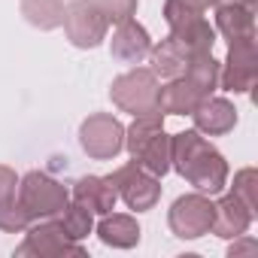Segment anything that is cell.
Segmentation results:
<instances>
[{
    "label": "cell",
    "instance_id": "cell-4",
    "mask_svg": "<svg viewBox=\"0 0 258 258\" xmlns=\"http://www.w3.org/2000/svg\"><path fill=\"white\" fill-rule=\"evenodd\" d=\"M67 204H70V191L46 170H31L19 179V207L28 213L31 222L55 219Z\"/></svg>",
    "mask_w": 258,
    "mask_h": 258
},
{
    "label": "cell",
    "instance_id": "cell-20",
    "mask_svg": "<svg viewBox=\"0 0 258 258\" xmlns=\"http://www.w3.org/2000/svg\"><path fill=\"white\" fill-rule=\"evenodd\" d=\"M22 16L40 31L61 28V22H64V0H22Z\"/></svg>",
    "mask_w": 258,
    "mask_h": 258
},
{
    "label": "cell",
    "instance_id": "cell-12",
    "mask_svg": "<svg viewBox=\"0 0 258 258\" xmlns=\"http://www.w3.org/2000/svg\"><path fill=\"white\" fill-rule=\"evenodd\" d=\"M201 52H195L179 34H173L170 31V37H164L158 46H152V52H149V58H152V73L155 76H161V79H173V76H182L185 70H188V64L198 58ZM207 55V52H204Z\"/></svg>",
    "mask_w": 258,
    "mask_h": 258
},
{
    "label": "cell",
    "instance_id": "cell-24",
    "mask_svg": "<svg viewBox=\"0 0 258 258\" xmlns=\"http://www.w3.org/2000/svg\"><path fill=\"white\" fill-rule=\"evenodd\" d=\"M88 4L109 22V25H121L127 19H134L137 13V0H88Z\"/></svg>",
    "mask_w": 258,
    "mask_h": 258
},
{
    "label": "cell",
    "instance_id": "cell-3",
    "mask_svg": "<svg viewBox=\"0 0 258 258\" xmlns=\"http://www.w3.org/2000/svg\"><path fill=\"white\" fill-rule=\"evenodd\" d=\"M158 76L149 67H134L112 79L109 97L121 112H131L134 118H164L158 109Z\"/></svg>",
    "mask_w": 258,
    "mask_h": 258
},
{
    "label": "cell",
    "instance_id": "cell-16",
    "mask_svg": "<svg viewBox=\"0 0 258 258\" xmlns=\"http://www.w3.org/2000/svg\"><path fill=\"white\" fill-rule=\"evenodd\" d=\"M31 219L19 207V176L16 170L0 164V231L7 234H22L28 231Z\"/></svg>",
    "mask_w": 258,
    "mask_h": 258
},
{
    "label": "cell",
    "instance_id": "cell-1",
    "mask_svg": "<svg viewBox=\"0 0 258 258\" xmlns=\"http://www.w3.org/2000/svg\"><path fill=\"white\" fill-rule=\"evenodd\" d=\"M170 167L201 195H219L228 182V161L210 140L201 137V131L170 137Z\"/></svg>",
    "mask_w": 258,
    "mask_h": 258
},
{
    "label": "cell",
    "instance_id": "cell-10",
    "mask_svg": "<svg viewBox=\"0 0 258 258\" xmlns=\"http://www.w3.org/2000/svg\"><path fill=\"white\" fill-rule=\"evenodd\" d=\"M258 76V55H255V43H243V46H228V58L219 70V85L225 91L234 94H246L255 85Z\"/></svg>",
    "mask_w": 258,
    "mask_h": 258
},
{
    "label": "cell",
    "instance_id": "cell-18",
    "mask_svg": "<svg viewBox=\"0 0 258 258\" xmlns=\"http://www.w3.org/2000/svg\"><path fill=\"white\" fill-rule=\"evenodd\" d=\"M213 207H216V216H213L210 234H216V237H222V240H234V237L246 234L249 225H252V219H255V213H249L234 195H225V198H222L219 204H213Z\"/></svg>",
    "mask_w": 258,
    "mask_h": 258
},
{
    "label": "cell",
    "instance_id": "cell-13",
    "mask_svg": "<svg viewBox=\"0 0 258 258\" xmlns=\"http://www.w3.org/2000/svg\"><path fill=\"white\" fill-rule=\"evenodd\" d=\"M216 28L219 34L228 40V46H243V43H255V10L243 7V4H216Z\"/></svg>",
    "mask_w": 258,
    "mask_h": 258
},
{
    "label": "cell",
    "instance_id": "cell-22",
    "mask_svg": "<svg viewBox=\"0 0 258 258\" xmlns=\"http://www.w3.org/2000/svg\"><path fill=\"white\" fill-rule=\"evenodd\" d=\"M216 4L219 0H164V22L176 28L191 19H204V13H210Z\"/></svg>",
    "mask_w": 258,
    "mask_h": 258
},
{
    "label": "cell",
    "instance_id": "cell-23",
    "mask_svg": "<svg viewBox=\"0 0 258 258\" xmlns=\"http://www.w3.org/2000/svg\"><path fill=\"white\" fill-rule=\"evenodd\" d=\"M173 34H179L195 52H213V43H216V31L210 28V22L207 19H191V22H185V25H176V28H170Z\"/></svg>",
    "mask_w": 258,
    "mask_h": 258
},
{
    "label": "cell",
    "instance_id": "cell-26",
    "mask_svg": "<svg viewBox=\"0 0 258 258\" xmlns=\"http://www.w3.org/2000/svg\"><path fill=\"white\" fill-rule=\"evenodd\" d=\"M255 252H258V243H255L252 237H246V234L234 237V243L228 246V255H231V258H237V255H255Z\"/></svg>",
    "mask_w": 258,
    "mask_h": 258
},
{
    "label": "cell",
    "instance_id": "cell-2",
    "mask_svg": "<svg viewBox=\"0 0 258 258\" xmlns=\"http://www.w3.org/2000/svg\"><path fill=\"white\" fill-rule=\"evenodd\" d=\"M124 149L143 170L155 173L158 179L170 170V134L164 131V121L158 115L134 118V124L124 131Z\"/></svg>",
    "mask_w": 258,
    "mask_h": 258
},
{
    "label": "cell",
    "instance_id": "cell-17",
    "mask_svg": "<svg viewBox=\"0 0 258 258\" xmlns=\"http://www.w3.org/2000/svg\"><path fill=\"white\" fill-rule=\"evenodd\" d=\"M115 201H118V195H115V188L106 176H82L73 185V204L85 207L88 213L106 216V213L115 210Z\"/></svg>",
    "mask_w": 258,
    "mask_h": 258
},
{
    "label": "cell",
    "instance_id": "cell-28",
    "mask_svg": "<svg viewBox=\"0 0 258 258\" xmlns=\"http://www.w3.org/2000/svg\"><path fill=\"white\" fill-rule=\"evenodd\" d=\"M64 4H67V0H64Z\"/></svg>",
    "mask_w": 258,
    "mask_h": 258
},
{
    "label": "cell",
    "instance_id": "cell-19",
    "mask_svg": "<svg viewBox=\"0 0 258 258\" xmlns=\"http://www.w3.org/2000/svg\"><path fill=\"white\" fill-rule=\"evenodd\" d=\"M97 237L112 249H134L140 243V225L134 216L124 213H106L97 225Z\"/></svg>",
    "mask_w": 258,
    "mask_h": 258
},
{
    "label": "cell",
    "instance_id": "cell-21",
    "mask_svg": "<svg viewBox=\"0 0 258 258\" xmlns=\"http://www.w3.org/2000/svg\"><path fill=\"white\" fill-rule=\"evenodd\" d=\"M55 222L61 225V231H64L73 243H82V240L91 234V228H94V213H88V210L79 207V204H67V207L55 216Z\"/></svg>",
    "mask_w": 258,
    "mask_h": 258
},
{
    "label": "cell",
    "instance_id": "cell-27",
    "mask_svg": "<svg viewBox=\"0 0 258 258\" xmlns=\"http://www.w3.org/2000/svg\"><path fill=\"white\" fill-rule=\"evenodd\" d=\"M234 4H243V7H249V10H255V0H234Z\"/></svg>",
    "mask_w": 258,
    "mask_h": 258
},
{
    "label": "cell",
    "instance_id": "cell-8",
    "mask_svg": "<svg viewBox=\"0 0 258 258\" xmlns=\"http://www.w3.org/2000/svg\"><path fill=\"white\" fill-rule=\"evenodd\" d=\"M64 34L76 49H94L106 40L109 22L88 4V0H67L64 7Z\"/></svg>",
    "mask_w": 258,
    "mask_h": 258
},
{
    "label": "cell",
    "instance_id": "cell-7",
    "mask_svg": "<svg viewBox=\"0 0 258 258\" xmlns=\"http://www.w3.org/2000/svg\"><path fill=\"white\" fill-rule=\"evenodd\" d=\"M213 216H216V207L210 204V198L201 195V191H195V195H182V198L173 201V207L167 213V225H170L173 237H179V240H198V237L210 234Z\"/></svg>",
    "mask_w": 258,
    "mask_h": 258
},
{
    "label": "cell",
    "instance_id": "cell-25",
    "mask_svg": "<svg viewBox=\"0 0 258 258\" xmlns=\"http://www.w3.org/2000/svg\"><path fill=\"white\" fill-rule=\"evenodd\" d=\"M255 182H258V173H255L252 167H243V170L234 176V188H231V195H234L249 213H255Z\"/></svg>",
    "mask_w": 258,
    "mask_h": 258
},
{
    "label": "cell",
    "instance_id": "cell-6",
    "mask_svg": "<svg viewBox=\"0 0 258 258\" xmlns=\"http://www.w3.org/2000/svg\"><path fill=\"white\" fill-rule=\"evenodd\" d=\"M79 146L94 161H109L124 149V127L115 115L97 112L79 124Z\"/></svg>",
    "mask_w": 258,
    "mask_h": 258
},
{
    "label": "cell",
    "instance_id": "cell-15",
    "mask_svg": "<svg viewBox=\"0 0 258 258\" xmlns=\"http://www.w3.org/2000/svg\"><path fill=\"white\" fill-rule=\"evenodd\" d=\"M195 118V131L207 134V137H222L228 131H234V124H237V109L231 100L225 97H207L198 103V109L191 112Z\"/></svg>",
    "mask_w": 258,
    "mask_h": 258
},
{
    "label": "cell",
    "instance_id": "cell-5",
    "mask_svg": "<svg viewBox=\"0 0 258 258\" xmlns=\"http://www.w3.org/2000/svg\"><path fill=\"white\" fill-rule=\"evenodd\" d=\"M106 179L112 182L115 195H118L127 207H131V210H137V213L152 210V207L158 204V198H161V179H158L155 173L143 170L137 161L115 167Z\"/></svg>",
    "mask_w": 258,
    "mask_h": 258
},
{
    "label": "cell",
    "instance_id": "cell-14",
    "mask_svg": "<svg viewBox=\"0 0 258 258\" xmlns=\"http://www.w3.org/2000/svg\"><path fill=\"white\" fill-rule=\"evenodd\" d=\"M109 52L115 61L121 64H140L149 58L152 52V40H149V31L143 25H137L134 19H127L121 25H115V34L109 40Z\"/></svg>",
    "mask_w": 258,
    "mask_h": 258
},
{
    "label": "cell",
    "instance_id": "cell-11",
    "mask_svg": "<svg viewBox=\"0 0 258 258\" xmlns=\"http://www.w3.org/2000/svg\"><path fill=\"white\" fill-rule=\"evenodd\" d=\"M207 97H210V91L201 82H195L188 73H182V76L167 79V85L158 88V109H161V115H191L198 109V103Z\"/></svg>",
    "mask_w": 258,
    "mask_h": 258
},
{
    "label": "cell",
    "instance_id": "cell-9",
    "mask_svg": "<svg viewBox=\"0 0 258 258\" xmlns=\"http://www.w3.org/2000/svg\"><path fill=\"white\" fill-rule=\"evenodd\" d=\"M16 255L25 258V255H37V258H58V255H85V249L79 243H73L61 225L55 219H43L40 225H28V234L25 240L16 246Z\"/></svg>",
    "mask_w": 258,
    "mask_h": 258
}]
</instances>
